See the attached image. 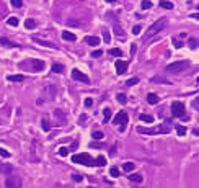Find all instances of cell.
Masks as SVG:
<instances>
[{
    "mask_svg": "<svg viewBox=\"0 0 199 188\" xmlns=\"http://www.w3.org/2000/svg\"><path fill=\"white\" fill-rule=\"evenodd\" d=\"M72 162L79 164V165H85V167H90V165H95V159L87 152H82V154L72 155Z\"/></svg>",
    "mask_w": 199,
    "mask_h": 188,
    "instance_id": "cell-1",
    "label": "cell"
},
{
    "mask_svg": "<svg viewBox=\"0 0 199 188\" xmlns=\"http://www.w3.org/2000/svg\"><path fill=\"white\" fill-rule=\"evenodd\" d=\"M167 26V18H160V20H157L155 23L148 28V30L145 31V36H144V39H148V38H152L153 34H157V33H160L163 28Z\"/></svg>",
    "mask_w": 199,
    "mask_h": 188,
    "instance_id": "cell-2",
    "label": "cell"
},
{
    "mask_svg": "<svg viewBox=\"0 0 199 188\" xmlns=\"http://www.w3.org/2000/svg\"><path fill=\"white\" fill-rule=\"evenodd\" d=\"M188 66H189L188 61H176V62L168 64V66L165 67V70L167 72H172V74H176V72H181L183 69H186Z\"/></svg>",
    "mask_w": 199,
    "mask_h": 188,
    "instance_id": "cell-3",
    "label": "cell"
},
{
    "mask_svg": "<svg viewBox=\"0 0 199 188\" xmlns=\"http://www.w3.org/2000/svg\"><path fill=\"white\" fill-rule=\"evenodd\" d=\"M127 121H129V114H127L126 111H118L116 118H114V124H119L121 131H124V129H126Z\"/></svg>",
    "mask_w": 199,
    "mask_h": 188,
    "instance_id": "cell-4",
    "label": "cell"
},
{
    "mask_svg": "<svg viewBox=\"0 0 199 188\" xmlns=\"http://www.w3.org/2000/svg\"><path fill=\"white\" fill-rule=\"evenodd\" d=\"M7 188H21V178L18 175H8L5 180Z\"/></svg>",
    "mask_w": 199,
    "mask_h": 188,
    "instance_id": "cell-5",
    "label": "cell"
},
{
    "mask_svg": "<svg viewBox=\"0 0 199 188\" xmlns=\"http://www.w3.org/2000/svg\"><path fill=\"white\" fill-rule=\"evenodd\" d=\"M172 113H173V116H176V118L183 116V113H184V105H183L181 102H173V103H172Z\"/></svg>",
    "mask_w": 199,
    "mask_h": 188,
    "instance_id": "cell-6",
    "label": "cell"
},
{
    "mask_svg": "<svg viewBox=\"0 0 199 188\" xmlns=\"http://www.w3.org/2000/svg\"><path fill=\"white\" fill-rule=\"evenodd\" d=\"M72 79H74V80H79V82H83V84H88L90 82L88 75H85L83 72H80L79 69H74L72 70Z\"/></svg>",
    "mask_w": 199,
    "mask_h": 188,
    "instance_id": "cell-7",
    "label": "cell"
},
{
    "mask_svg": "<svg viewBox=\"0 0 199 188\" xmlns=\"http://www.w3.org/2000/svg\"><path fill=\"white\" fill-rule=\"evenodd\" d=\"M137 131L142 134H160V133H168V128H157V129H144V128H137Z\"/></svg>",
    "mask_w": 199,
    "mask_h": 188,
    "instance_id": "cell-8",
    "label": "cell"
},
{
    "mask_svg": "<svg viewBox=\"0 0 199 188\" xmlns=\"http://www.w3.org/2000/svg\"><path fill=\"white\" fill-rule=\"evenodd\" d=\"M33 41L36 43V44H39V46H44V48H52V49H56L57 46L54 44L52 41H46V39H39V38H36V36H34L33 38Z\"/></svg>",
    "mask_w": 199,
    "mask_h": 188,
    "instance_id": "cell-9",
    "label": "cell"
},
{
    "mask_svg": "<svg viewBox=\"0 0 199 188\" xmlns=\"http://www.w3.org/2000/svg\"><path fill=\"white\" fill-rule=\"evenodd\" d=\"M127 61H116V72L118 74H124V72L127 70Z\"/></svg>",
    "mask_w": 199,
    "mask_h": 188,
    "instance_id": "cell-10",
    "label": "cell"
},
{
    "mask_svg": "<svg viewBox=\"0 0 199 188\" xmlns=\"http://www.w3.org/2000/svg\"><path fill=\"white\" fill-rule=\"evenodd\" d=\"M31 62V67H33V70H42L44 69V61H38V59H31L30 61Z\"/></svg>",
    "mask_w": 199,
    "mask_h": 188,
    "instance_id": "cell-11",
    "label": "cell"
},
{
    "mask_svg": "<svg viewBox=\"0 0 199 188\" xmlns=\"http://www.w3.org/2000/svg\"><path fill=\"white\" fill-rule=\"evenodd\" d=\"M13 170V165L10 164H0V173H5V175H10Z\"/></svg>",
    "mask_w": 199,
    "mask_h": 188,
    "instance_id": "cell-12",
    "label": "cell"
},
{
    "mask_svg": "<svg viewBox=\"0 0 199 188\" xmlns=\"http://www.w3.org/2000/svg\"><path fill=\"white\" fill-rule=\"evenodd\" d=\"M85 41H87V44H90V46H98L100 44V38H96V36H87Z\"/></svg>",
    "mask_w": 199,
    "mask_h": 188,
    "instance_id": "cell-13",
    "label": "cell"
},
{
    "mask_svg": "<svg viewBox=\"0 0 199 188\" xmlns=\"http://www.w3.org/2000/svg\"><path fill=\"white\" fill-rule=\"evenodd\" d=\"M25 26H26V30H34V28L38 26V23H36V20H34V18H28L25 21Z\"/></svg>",
    "mask_w": 199,
    "mask_h": 188,
    "instance_id": "cell-14",
    "label": "cell"
},
{
    "mask_svg": "<svg viewBox=\"0 0 199 188\" xmlns=\"http://www.w3.org/2000/svg\"><path fill=\"white\" fill-rule=\"evenodd\" d=\"M0 44L2 46H5V48H18V44H15V43H12V41H8L7 38H0Z\"/></svg>",
    "mask_w": 199,
    "mask_h": 188,
    "instance_id": "cell-15",
    "label": "cell"
},
{
    "mask_svg": "<svg viewBox=\"0 0 199 188\" xmlns=\"http://www.w3.org/2000/svg\"><path fill=\"white\" fill-rule=\"evenodd\" d=\"M62 39H64V41H75L77 36H75L74 33H70V31H64V33H62Z\"/></svg>",
    "mask_w": 199,
    "mask_h": 188,
    "instance_id": "cell-16",
    "label": "cell"
},
{
    "mask_svg": "<svg viewBox=\"0 0 199 188\" xmlns=\"http://www.w3.org/2000/svg\"><path fill=\"white\" fill-rule=\"evenodd\" d=\"M95 165L96 167H103V165H106V157L104 155H98L95 159Z\"/></svg>",
    "mask_w": 199,
    "mask_h": 188,
    "instance_id": "cell-17",
    "label": "cell"
},
{
    "mask_svg": "<svg viewBox=\"0 0 199 188\" xmlns=\"http://www.w3.org/2000/svg\"><path fill=\"white\" fill-rule=\"evenodd\" d=\"M129 180H131V182H134V183H140L142 182V175H140V173H131Z\"/></svg>",
    "mask_w": 199,
    "mask_h": 188,
    "instance_id": "cell-18",
    "label": "cell"
},
{
    "mask_svg": "<svg viewBox=\"0 0 199 188\" xmlns=\"http://www.w3.org/2000/svg\"><path fill=\"white\" fill-rule=\"evenodd\" d=\"M147 102L150 105H155V103H158V97L155 95V93H148V95H147Z\"/></svg>",
    "mask_w": 199,
    "mask_h": 188,
    "instance_id": "cell-19",
    "label": "cell"
},
{
    "mask_svg": "<svg viewBox=\"0 0 199 188\" xmlns=\"http://www.w3.org/2000/svg\"><path fill=\"white\" fill-rule=\"evenodd\" d=\"M134 169H136V164H132V162H126V164L123 165V170H124V172H132Z\"/></svg>",
    "mask_w": 199,
    "mask_h": 188,
    "instance_id": "cell-20",
    "label": "cell"
},
{
    "mask_svg": "<svg viewBox=\"0 0 199 188\" xmlns=\"http://www.w3.org/2000/svg\"><path fill=\"white\" fill-rule=\"evenodd\" d=\"M8 80L10 82H23L25 75H8Z\"/></svg>",
    "mask_w": 199,
    "mask_h": 188,
    "instance_id": "cell-21",
    "label": "cell"
},
{
    "mask_svg": "<svg viewBox=\"0 0 199 188\" xmlns=\"http://www.w3.org/2000/svg\"><path fill=\"white\" fill-rule=\"evenodd\" d=\"M160 7H162V8H168V10L175 8L173 3H172V2H168V0H162V2H160Z\"/></svg>",
    "mask_w": 199,
    "mask_h": 188,
    "instance_id": "cell-22",
    "label": "cell"
},
{
    "mask_svg": "<svg viewBox=\"0 0 199 188\" xmlns=\"http://www.w3.org/2000/svg\"><path fill=\"white\" fill-rule=\"evenodd\" d=\"M109 119H111V110H109V108H104V111H103V121L108 123Z\"/></svg>",
    "mask_w": 199,
    "mask_h": 188,
    "instance_id": "cell-23",
    "label": "cell"
},
{
    "mask_svg": "<svg viewBox=\"0 0 199 188\" xmlns=\"http://www.w3.org/2000/svg\"><path fill=\"white\" fill-rule=\"evenodd\" d=\"M139 119L144 123H153V116H150V114H140Z\"/></svg>",
    "mask_w": 199,
    "mask_h": 188,
    "instance_id": "cell-24",
    "label": "cell"
},
{
    "mask_svg": "<svg viewBox=\"0 0 199 188\" xmlns=\"http://www.w3.org/2000/svg\"><path fill=\"white\" fill-rule=\"evenodd\" d=\"M52 72L61 74V72H64V66H62V64H52Z\"/></svg>",
    "mask_w": 199,
    "mask_h": 188,
    "instance_id": "cell-25",
    "label": "cell"
},
{
    "mask_svg": "<svg viewBox=\"0 0 199 188\" xmlns=\"http://www.w3.org/2000/svg\"><path fill=\"white\" fill-rule=\"evenodd\" d=\"M7 23H8L10 26H13V28H17V26H18V18H17V17H10Z\"/></svg>",
    "mask_w": 199,
    "mask_h": 188,
    "instance_id": "cell-26",
    "label": "cell"
},
{
    "mask_svg": "<svg viewBox=\"0 0 199 188\" xmlns=\"http://www.w3.org/2000/svg\"><path fill=\"white\" fill-rule=\"evenodd\" d=\"M118 102H119L121 105H126V103H127V97L124 95V93H118Z\"/></svg>",
    "mask_w": 199,
    "mask_h": 188,
    "instance_id": "cell-27",
    "label": "cell"
},
{
    "mask_svg": "<svg viewBox=\"0 0 199 188\" xmlns=\"http://www.w3.org/2000/svg\"><path fill=\"white\" fill-rule=\"evenodd\" d=\"M54 113H56V116L59 118V121H61V124H62V123H66V116H64V113H62L61 110H56Z\"/></svg>",
    "mask_w": 199,
    "mask_h": 188,
    "instance_id": "cell-28",
    "label": "cell"
},
{
    "mask_svg": "<svg viewBox=\"0 0 199 188\" xmlns=\"http://www.w3.org/2000/svg\"><path fill=\"white\" fill-rule=\"evenodd\" d=\"M41 126H42V129H44V131H49V129H51V124H49V121H47L46 118H42Z\"/></svg>",
    "mask_w": 199,
    "mask_h": 188,
    "instance_id": "cell-29",
    "label": "cell"
},
{
    "mask_svg": "<svg viewBox=\"0 0 199 188\" xmlns=\"http://www.w3.org/2000/svg\"><path fill=\"white\" fill-rule=\"evenodd\" d=\"M188 46H189L191 49H196V48H197V38H191V39L188 41Z\"/></svg>",
    "mask_w": 199,
    "mask_h": 188,
    "instance_id": "cell-30",
    "label": "cell"
},
{
    "mask_svg": "<svg viewBox=\"0 0 199 188\" xmlns=\"http://www.w3.org/2000/svg\"><path fill=\"white\" fill-rule=\"evenodd\" d=\"M140 7H142L144 10H147V8H152V2H150V0H142Z\"/></svg>",
    "mask_w": 199,
    "mask_h": 188,
    "instance_id": "cell-31",
    "label": "cell"
},
{
    "mask_svg": "<svg viewBox=\"0 0 199 188\" xmlns=\"http://www.w3.org/2000/svg\"><path fill=\"white\" fill-rule=\"evenodd\" d=\"M103 39H104V43H106V44H109L111 36H109V31H108V30H104V31H103Z\"/></svg>",
    "mask_w": 199,
    "mask_h": 188,
    "instance_id": "cell-32",
    "label": "cell"
},
{
    "mask_svg": "<svg viewBox=\"0 0 199 188\" xmlns=\"http://www.w3.org/2000/svg\"><path fill=\"white\" fill-rule=\"evenodd\" d=\"M109 54L114 56V57H121V56H123V51H121V49H111Z\"/></svg>",
    "mask_w": 199,
    "mask_h": 188,
    "instance_id": "cell-33",
    "label": "cell"
},
{
    "mask_svg": "<svg viewBox=\"0 0 199 188\" xmlns=\"http://www.w3.org/2000/svg\"><path fill=\"white\" fill-rule=\"evenodd\" d=\"M136 84H139V79H137V77H132V79H129V80L126 82V85H127V87H131V85H136Z\"/></svg>",
    "mask_w": 199,
    "mask_h": 188,
    "instance_id": "cell-34",
    "label": "cell"
},
{
    "mask_svg": "<svg viewBox=\"0 0 199 188\" xmlns=\"http://www.w3.org/2000/svg\"><path fill=\"white\" fill-rule=\"evenodd\" d=\"M152 82H153V84H157V82H158V84H168V80H165V79H162V77H153Z\"/></svg>",
    "mask_w": 199,
    "mask_h": 188,
    "instance_id": "cell-35",
    "label": "cell"
},
{
    "mask_svg": "<svg viewBox=\"0 0 199 188\" xmlns=\"http://www.w3.org/2000/svg\"><path fill=\"white\" fill-rule=\"evenodd\" d=\"M0 155H2V157H5V159H8V157H10V152H8L7 149L0 147Z\"/></svg>",
    "mask_w": 199,
    "mask_h": 188,
    "instance_id": "cell-36",
    "label": "cell"
},
{
    "mask_svg": "<svg viewBox=\"0 0 199 188\" xmlns=\"http://www.w3.org/2000/svg\"><path fill=\"white\" fill-rule=\"evenodd\" d=\"M91 137H93V139H103V133L101 131H95L93 134H91Z\"/></svg>",
    "mask_w": 199,
    "mask_h": 188,
    "instance_id": "cell-37",
    "label": "cell"
},
{
    "mask_svg": "<svg viewBox=\"0 0 199 188\" xmlns=\"http://www.w3.org/2000/svg\"><path fill=\"white\" fill-rule=\"evenodd\" d=\"M176 133H178L180 136H183L184 133H186V128L184 126H176Z\"/></svg>",
    "mask_w": 199,
    "mask_h": 188,
    "instance_id": "cell-38",
    "label": "cell"
},
{
    "mask_svg": "<svg viewBox=\"0 0 199 188\" xmlns=\"http://www.w3.org/2000/svg\"><path fill=\"white\" fill-rule=\"evenodd\" d=\"M67 154H69V149H67V147H61V149H59V155L66 157Z\"/></svg>",
    "mask_w": 199,
    "mask_h": 188,
    "instance_id": "cell-39",
    "label": "cell"
},
{
    "mask_svg": "<svg viewBox=\"0 0 199 188\" xmlns=\"http://www.w3.org/2000/svg\"><path fill=\"white\" fill-rule=\"evenodd\" d=\"M109 173H111V177H119V173H121V172H119L116 167H113V169L109 170Z\"/></svg>",
    "mask_w": 199,
    "mask_h": 188,
    "instance_id": "cell-40",
    "label": "cell"
},
{
    "mask_svg": "<svg viewBox=\"0 0 199 188\" xmlns=\"http://www.w3.org/2000/svg\"><path fill=\"white\" fill-rule=\"evenodd\" d=\"M12 5L17 7V8H20V7H23V2H21V0H12Z\"/></svg>",
    "mask_w": 199,
    "mask_h": 188,
    "instance_id": "cell-41",
    "label": "cell"
},
{
    "mask_svg": "<svg viewBox=\"0 0 199 188\" xmlns=\"http://www.w3.org/2000/svg\"><path fill=\"white\" fill-rule=\"evenodd\" d=\"M114 33H116V34H119V36H124V31H123V28H119L118 25L114 26Z\"/></svg>",
    "mask_w": 199,
    "mask_h": 188,
    "instance_id": "cell-42",
    "label": "cell"
},
{
    "mask_svg": "<svg viewBox=\"0 0 199 188\" xmlns=\"http://www.w3.org/2000/svg\"><path fill=\"white\" fill-rule=\"evenodd\" d=\"M85 106L91 108V106H93V100H91V98H85Z\"/></svg>",
    "mask_w": 199,
    "mask_h": 188,
    "instance_id": "cell-43",
    "label": "cell"
},
{
    "mask_svg": "<svg viewBox=\"0 0 199 188\" xmlns=\"http://www.w3.org/2000/svg\"><path fill=\"white\" fill-rule=\"evenodd\" d=\"M140 30H142L140 25H136V26L132 28V33H134V34H139V33H140Z\"/></svg>",
    "mask_w": 199,
    "mask_h": 188,
    "instance_id": "cell-44",
    "label": "cell"
},
{
    "mask_svg": "<svg viewBox=\"0 0 199 188\" xmlns=\"http://www.w3.org/2000/svg\"><path fill=\"white\" fill-rule=\"evenodd\" d=\"M101 54H103V51H101V49H96V51H93V53H91V56H93V57H100Z\"/></svg>",
    "mask_w": 199,
    "mask_h": 188,
    "instance_id": "cell-45",
    "label": "cell"
},
{
    "mask_svg": "<svg viewBox=\"0 0 199 188\" xmlns=\"http://www.w3.org/2000/svg\"><path fill=\"white\" fill-rule=\"evenodd\" d=\"M173 44H175V48H183V43H180L178 39H175V38H173Z\"/></svg>",
    "mask_w": 199,
    "mask_h": 188,
    "instance_id": "cell-46",
    "label": "cell"
},
{
    "mask_svg": "<svg viewBox=\"0 0 199 188\" xmlns=\"http://www.w3.org/2000/svg\"><path fill=\"white\" fill-rule=\"evenodd\" d=\"M72 178H74V182H82V175H72Z\"/></svg>",
    "mask_w": 199,
    "mask_h": 188,
    "instance_id": "cell-47",
    "label": "cell"
},
{
    "mask_svg": "<svg viewBox=\"0 0 199 188\" xmlns=\"http://www.w3.org/2000/svg\"><path fill=\"white\" fill-rule=\"evenodd\" d=\"M69 25H72V26H80V23H77L75 20H69Z\"/></svg>",
    "mask_w": 199,
    "mask_h": 188,
    "instance_id": "cell-48",
    "label": "cell"
},
{
    "mask_svg": "<svg viewBox=\"0 0 199 188\" xmlns=\"http://www.w3.org/2000/svg\"><path fill=\"white\" fill-rule=\"evenodd\" d=\"M136 48H137L136 44H132V46H131V56H134V53H136Z\"/></svg>",
    "mask_w": 199,
    "mask_h": 188,
    "instance_id": "cell-49",
    "label": "cell"
},
{
    "mask_svg": "<svg viewBox=\"0 0 199 188\" xmlns=\"http://www.w3.org/2000/svg\"><path fill=\"white\" fill-rule=\"evenodd\" d=\"M193 106L196 108V110H197V108H199V102H197V98L194 100V102H193Z\"/></svg>",
    "mask_w": 199,
    "mask_h": 188,
    "instance_id": "cell-50",
    "label": "cell"
},
{
    "mask_svg": "<svg viewBox=\"0 0 199 188\" xmlns=\"http://www.w3.org/2000/svg\"><path fill=\"white\" fill-rule=\"evenodd\" d=\"M191 18H196V20H197V18H199V13H197V12H196V13H191Z\"/></svg>",
    "mask_w": 199,
    "mask_h": 188,
    "instance_id": "cell-51",
    "label": "cell"
},
{
    "mask_svg": "<svg viewBox=\"0 0 199 188\" xmlns=\"http://www.w3.org/2000/svg\"><path fill=\"white\" fill-rule=\"evenodd\" d=\"M106 2H109V3H113V2H118V0H106Z\"/></svg>",
    "mask_w": 199,
    "mask_h": 188,
    "instance_id": "cell-52",
    "label": "cell"
},
{
    "mask_svg": "<svg viewBox=\"0 0 199 188\" xmlns=\"http://www.w3.org/2000/svg\"><path fill=\"white\" fill-rule=\"evenodd\" d=\"M88 188H91V186H88Z\"/></svg>",
    "mask_w": 199,
    "mask_h": 188,
    "instance_id": "cell-53",
    "label": "cell"
}]
</instances>
